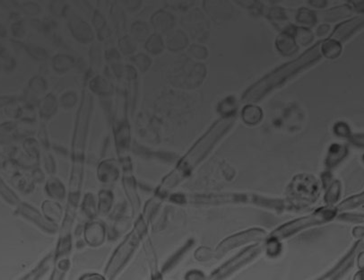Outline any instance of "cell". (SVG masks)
<instances>
[{
	"mask_svg": "<svg viewBox=\"0 0 364 280\" xmlns=\"http://www.w3.org/2000/svg\"><path fill=\"white\" fill-rule=\"evenodd\" d=\"M234 122L233 117L222 119L210 129L209 131L188 152V155L180 162L179 166L171 175L166 178L159 190V196H162L171 189L174 188L193 168L205 158L217 141L224 136Z\"/></svg>",
	"mask_w": 364,
	"mask_h": 280,
	"instance_id": "1",
	"label": "cell"
},
{
	"mask_svg": "<svg viewBox=\"0 0 364 280\" xmlns=\"http://www.w3.org/2000/svg\"><path fill=\"white\" fill-rule=\"evenodd\" d=\"M319 58L320 50L319 46L317 45L298 59L281 66L278 69L274 71L271 74L268 75L265 78L258 82L256 85H253V87L247 91L244 99L246 100V102H258V100L262 99L270 91L278 87L293 76L297 74L299 71L316 61Z\"/></svg>",
	"mask_w": 364,
	"mask_h": 280,
	"instance_id": "2",
	"label": "cell"
},
{
	"mask_svg": "<svg viewBox=\"0 0 364 280\" xmlns=\"http://www.w3.org/2000/svg\"><path fill=\"white\" fill-rule=\"evenodd\" d=\"M148 224L140 216L134 224L132 230L126 236L113 254L111 255L104 270V276L107 280H114L118 273L124 269L133 254L135 253L139 243L148 235Z\"/></svg>",
	"mask_w": 364,
	"mask_h": 280,
	"instance_id": "3",
	"label": "cell"
},
{
	"mask_svg": "<svg viewBox=\"0 0 364 280\" xmlns=\"http://www.w3.org/2000/svg\"><path fill=\"white\" fill-rule=\"evenodd\" d=\"M335 216V211L332 209H321L315 212L314 214L307 216L304 218H299L295 221L280 226L275 232L271 234V238L276 240L284 239L286 237L294 235L301 230L313 226V225L325 224L326 222L331 220Z\"/></svg>",
	"mask_w": 364,
	"mask_h": 280,
	"instance_id": "4",
	"label": "cell"
},
{
	"mask_svg": "<svg viewBox=\"0 0 364 280\" xmlns=\"http://www.w3.org/2000/svg\"><path fill=\"white\" fill-rule=\"evenodd\" d=\"M265 236V232L260 229H252V230H248L246 232H239L238 235L231 236L225 241H223L217 247L214 256L216 258H221L222 256L226 254L232 249L239 247L244 243L263 239Z\"/></svg>",
	"mask_w": 364,
	"mask_h": 280,
	"instance_id": "5",
	"label": "cell"
},
{
	"mask_svg": "<svg viewBox=\"0 0 364 280\" xmlns=\"http://www.w3.org/2000/svg\"><path fill=\"white\" fill-rule=\"evenodd\" d=\"M260 251H261V247L258 245H255L247 249L241 253H239L238 256H236L235 258L232 259L231 262H229L224 267H222L221 269H218L216 272H213L212 276H210V280H221L222 278H225V276L232 274L236 269H239V267L250 262L252 258H255Z\"/></svg>",
	"mask_w": 364,
	"mask_h": 280,
	"instance_id": "6",
	"label": "cell"
},
{
	"mask_svg": "<svg viewBox=\"0 0 364 280\" xmlns=\"http://www.w3.org/2000/svg\"><path fill=\"white\" fill-rule=\"evenodd\" d=\"M18 213L22 215V218H26L29 222H32L33 225H36L43 232L54 235L59 231V225H54L51 222H48L43 215L41 214L36 208L30 206L28 204L20 203L18 206Z\"/></svg>",
	"mask_w": 364,
	"mask_h": 280,
	"instance_id": "7",
	"label": "cell"
},
{
	"mask_svg": "<svg viewBox=\"0 0 364 280\" xmlns=\"http://www.w3.org/2000/svg\"><path fill=\"white\" fill-rule=\"evenodd\" d=\"M84 239L86 244L92 247L103 245L107 238V227L103 222L90 220L85 224L83 230Z\"/></svg>",
	"mask_w": 364,
	"mask_h": 280,
	"instance_id": "8",
	"label": "cell"
},
{
	"mask_svg": "<svg viewBox=\"0 0 364 280\" xmlns=\"http://www.w3.org/2000/svg\"><path fill=\"white\" fill-rule=\"evenodd\" d=\"M68 26L71 33L78 41L82 42H88L93 39V32L91 26H89L85 20L78 15H70L68 17Z\"/></svg>",
	"mask_w": 364,
	"mask_h": 280,
	"instance_id": "9",
	"label": "cell"
},
{
	"mask_svg": "<svg viewBox=\"0 0 364 280\" xmlns=\"http://www.w3.org/2000/svg\"><path fill=\"white\" fill-rule=\"evenodd\" d=\"M42 215L44 218L54 225H59L62 223L64 218V211L62 206L58 201L46 200L41 205Z\"/></svg>",
	"mask_w": 364,
	"mask_h": 280,
	"instance_id": "10",
	"label": "cell"
},
{
	"mask_svg": "<svg viewBox=\"0 0 364 280\" xmlns=\"http://www.w3.org/2000/svg\"><path fill=\"white\" fill-rule=\"evenodd\" d=\"M52 263H54V253H50L41 261L37 267L31 270L27 275L20 280H40L47 274Z\"/></svg>",
	"mask_w": 364,
	"mask_h": 280,
	"instance_id": "11",
	"label": "cell"
},
{
	"mask_svg": "<svg viewBox=\"0 0 364 280\" xmlns=\"http://www.w3.org/2000/svg\"><path fill=\"white\" fill-rule=\"evenodd\" d=\"M124 187H125L128 199L132 206L133 217H136L139 212L141 203H140L139 197L137 195L136 183H135L134 179L132 177H129V176L124 178Z\"/></svg>",
	"mask_w": 364,
	"mask_h": 280,
	"instance_id": "12",
	"label": "cell"
},
{
	"mask_svg": "<svg viewBox=\"0 0 364 280\" xmlns=\"http://www.w3.org/2000/svg\"><path fill=\"white\" fill-rule=\"evenodd\" d=\"M362 21L363 20L361 17H356V18H353L350 21L344 22L338 27H336V29L333 33V37L338 41L345 40L346 38L349 37L350 34L353 33L359 26L362 25Z\"/></svg>",
	"mask_w": 364,
	"mask_h": 280,
	"instance_id": "13",
	"label": "cell"
},
{
	"mask_svg": "<svg viewBox=\"0 0 364 280\" xmlns=\"http://www.w3.org/2000/svg\"><path fill=\"white\" fill-rule=\"evenodd\" d=\"M130 220L125 216L115 220L114 225L110 228H107V238L111 241H116L130 228Z\"/></svg>",
	"mask_w": 364,
	"mask_h": 280,
	"instance_id": "14",
	"label": "cell"
},
{
	"mask_svg": "<svg viewBox=\"0 0 364 280\" xmlns=\"http://www.w3.org/2000/svg\"><path fill=\"white\" fill-rule=\"evenodd\" d=\"M173 17L169 14L164 11L156 12L152 16L151 22L155 29L159 32H165L169 30V27L173 25Z\"/></svg>",
	"mask_w": 364,
	"mask_h": 280,
	"instance_id": "15",
	"label": "cell"
},
{
	"mask_svg": "<svg viewBox=\"0 0 364 280\" xmlns=\"http://www.w3.org/2000/svg\"><path fill=\"white\" fill-rule=\"evenodd\" d=\"M46 192L56 201H61L66 197V189L62 182L58 179H52L48 181L46 184Z\"/></svg>",
	"mask_w": 364,
	"mask_h": 280,
	"instance_id": "16",
	"label": "cell"
},
{
	"mask_svg": "<svg viewBox=\"0 0 364 280\" xmlns=\"http://www.w3.org/2000/svg\"><path fill=\"white\" fill-rule=\"evenodd\" d=\"M113 194L112 192L107 190H103L99 193V202L97 204L98 207V214L102 216H106L111 212L113 206Z\"/></svg>",
	"mask_w": 364,
	"mask_h": 280,
	"instance_id": "17",
	"label": "cell"
},
{
	"mask_svg": "<svg viewBox=\"0 0 364 280\" xmlns=\"http://www.w3.org/2000/svg\"><path fill=\"white\" fill-rule=\"evenodd\" d=\"M82 211L85 217L90 220H94L98 215V207L95 202L94 197L92 193L85 195V199L82 203Z\"/></svg>",
	"mask_w": 364,
	"mask_h": 280,
	"instance_id": "18",
	"label": "cell"
},
{
	"mask_svg": "<svg viewBox=\"0 0 364 280\" xmlns=\"http://www.w3.org/2000/svg\"><path fill=\"white\" fill-rule=\"evenodd\" d=\"M54 269L52 273L50 280H64L66 274L70 268L69 258L59 259L54 261Z\"/></svg>",
	"mask_w": 364,
	"mask_h": 280,
	"instance_id": "19",
	"label": "cell"
},
{
	"mask_svg": "<svg viewBox=\"0 0 364 280\" xmlns=\"http://www.w3.org/2000/svg\"><path fill=\"white\" fill-rule=\"evenodd\" d=\"M52 64H53L54 69L57 72L64 73L74 66V59H72V57H70V56L59 54L53 58Z\"/></svg>",
	"mask_w": 364,
	"mask_h": 280,
	"instance_id": "20",
	"label": "cell"
},
{
	"mask_svg": "<svg viewBox=\"0 0 364 280\" xmlns=\"http://www.w3.org/2000/svg\"><path fill=\"white\" fill-rule=\"evenodd\" d=\"M131 37L136 41H147L149 37V28L145 22L142 21L135 22L131 26Z\"/></svg>",
	"mask_w": 364,
	"mask_h": 280,
	"instance_id": "21",
	"label": "cell"
},
{
	"mask_svg": "<svg viewBox=\"0 0 364 280\" xmlns=\"http://www.w3.org/2000/svg\"><path fill=\"white\" fill-rule=\"evenodd\" d=\"M118 172L114 165L108 162L107 165H103L100 167V181L103 182H112L116 181L118 178Z\"/></svg>",
	"mask_w": 364,
	"mask_h": 280,
	"instance_id": "22",
	"label": "cell"
},
{
	"mask_svg": "<svg viewBox=\"0 0 364 280\" xmlns=\"http://www.w3.org/2000/svg\"><path fill=\"white\" fill-rule=\"evenodd\" d=\"M262 118V111L256 106H247L242 111V119L247 124L254 125L260 122Z\"/></svg>",
	"mask_w": 364,
	"mask_h": 280,
	"instance_id": "23",
	"label": "cell"
},
{
	"mask_svg": "<svg viewBox=\"0 0 364 280\" xmlns=\"http://www.w3.org/2000/svg\"><path fill=\"white\" fill-rule=\"evenodd\" d=\"M145 49L152 54H159L160 52H162L163 49L162 37L157 33L149 35V37L145 41Z\"/></svg>",
	"mask_w": 364,
	"mask_h": 280,
	"instance_id": "24",
	"label": "cell"
},
{
	"mask_svg": "<svg viewBox=\"0 0 364 280\" xmlns=\"http://www.w3.org/2000/svg\"><path fill=\"white\" fill-rule=\"evenodd\" d=\"M277 47L280 50V52H283V54H290L295 52L296 46L294 38L290 37V35H282L277 40Z\"/></svg>",
	"mask_w": 364,
	"mask_h": 280,
	"instance_id": "25",
	"label": "cell"
},
{
	"mask_svg": "<svg viewBox=\"0 0 364 280\" xmlns=\"http://www.w3.org/2000/svg\"><path fill=\"white\" fill-rule=\"evenodd\" d=\"M56 108H57V103L55 98L52 96H47L42 100L40 110L42 116L48 118L55 112Z\"/></svg>",
	"mask_w": 364,
	"mask_h": 280,
	"instance_id": "26",
	"label": "cell"
},
{
	"mask_svg": "<svg viewBox=\"0 0 364 280\" xmlns=\"http://www.w3.org/2000/svg\"><path fill=\"white\" fill-rule=\"evenodd\" d=\"M118 46H119L120 52L123 54H125V55L132 54V53L136 52V48H137L136 41L129 35H125L124 37H122L120 39Z\"/></svg>",
	"mask_w": 364,
	"mask_h": 280,
	"instance_id": "27",
	"label": "cell"
},
{
	"mask_svg": "<svg viewBox=\"0 0 364 280\" xmlns=\"http://www.w3.org/2000/svg\"><path fill=\"white\" fill-rule=\"evenodd\" d=\"M324 55L329 59H335L341 52V46L334 41H326L322 46Z\"/></svg>",
	"mask_w": 364,
	"mask_h": 280,
	"instance_id": "28",
	"label": "cell"
},
{
	"mask_svg": "<svg viewBox=\"0 0 364 280\" xmlns=\"http://www.w3.org/2000/svg\"><path fill=\"white\" fill-rule=\"evenodd\" d=\"M0 194L3 196V198H5L6 200L12 204V205H19L20 204L18 197L15 195V193L12 192L10 189L7 187V185L1 181V179H0Z\"/></svg>",
	"mask_w": 364,
	"mask_h": 280,
	"instance_id": "29",
	"label": "cell"
},
{
	"mask_svg": "<svg viewBox=\"0 0 364 280\" xmlns=\"http://www.w3.org/2000/svg\"><path fill=\"white\" fill-rule=\"evenodd\" d=\"M189 246H190V244H189V243H188V244H187L186 246H184V247L182 248V249H181V250H180V251H177L175 254L173 255V256H172V257H171V258H169V260L167 261V262H166L165 264H164V266H163V268H162V272H167L168 270H169V269H172V268H173V267H174V265H175V264H177V262H179V260H180V258H181V257H182V255L184 254L185 251L188 250V248H189Z\"/></svg>",
	"mask_w": 364,
	"mask_h": 280,
	"instance_id": "30",
	"label": "cell"
},
{
	"mask_svg": "<svg viewBox=\"0 0 364 280\" xmlns=\"http://www.w3.org/2000/svg\"><path fill=\"white\" fill-rule=\"evenodd\" d=\"M350 13H351V10L347 7L334 8L329 11L326 12V14H329V15H327V17H325V19L330 20V21L336 20V19L342 18L344 16L349 15Z\"/></svg>",
	"mask_w": 364,
	"mask_h": 280,
	"instance_id": "31",
	"label": "cell"
},
{
	"mask_svg": "<svg viewBox=\"0 0 364 280\" xmlns=\"http://www.w3.org/2000/svg\"><path fill=\"white\" fill-rule=\"evenodd\" d=\"M134 63L142 72H145L149 68V66L151 65V59H149V57L144 55L143 53H139L137 55L134 57Z\"/></svg>",
	"mask_w": 364,
	"mask_h": 280,
	"instance_id": "32",
	"label": "cell"
},
{
	"mask_svg": "<svg viewBox=\"0 0 364 280\" xmlns=\"http://www.w3.org/2000/svg\"><path fill=\"white\" fill-rule=\"evenodd\" d=\"M362 203H363V194L354 196L353 198H350V199L346 200L345 202L340 204L338 206V209H350V208H353L355 206H360V204H362Z\"/></svg>",
	"mask_w": 364,
	"mask_h": 280,
	"instance_id": "33",
	"label": "cell"
},
{
	"mask_svg": "<svg viewBox=\"0 0 364 280\" xmlns=\"http://www.w3.org/2000/svg\"><path fill=\"white\" fill-rule=\"evenodd\" d=\"M335 150L331 149L330 156L327 159L329 161V162H328L329 166H330V165L331 166L335 165L336 162H338V160L342 159L346 155V148H343V147H339V146L335 147Z\"/></svg>",
	"mask_w": 364,
	"mask_h": 280,
	"instance_id": "34",
	"label": "cell"
},
{
	"mask_svg": "<svg viewBox=\"0 0 364 280\" xmlns=\"http://www.w3.org/2000/svg\"><path fill=\"white\" fill-rule=\"evenodd\" d=\"M92 88L100 95L109 92V85L102 78H96L95 80L92 81Z\"/></svg>",
	"mask_w": 364,
	"mask_h": 280,
	"instance_id": "35",
	"label": "cell"
},
{
	"mask_svg": "<svg viewBox=\"0 0 364 280\" xmlns=\"http://www.w3.org/2000/svg\"><path fill=\"white\" fill-rule=\"evenodd\" d=\"M31 56H33L34 59H40V60H44L47 59V52H45L44 49L40 48V47H35V46H30L29 51H28Z\"/></svg>",
	"mask_w": 364,
	"mask_h": 280,
	"instance_id": "36",
	"label": "cell"
},
{
	"mask_svg": "<svg viewBox=\"0 0 364 280\" xmlns=\"http://www.w3.org/2000/svg\"><path fill=\"white\" fill-rule=\"evenodd\" d=\"M60 101L64 107H72L77 103V96L74 92H66L61 97Z\"/></svg>",
	"mask_w": 364,
	"mask_h": 280,
	"instance_id": "37",
	"label": "cell"
},
{
	"mask_svg": "<svg viewBox=\"0 0 364 280\" xmlns=\"http://www.w3.org/2000/svg\"><path fill=\"white\" fill-rule=\"evenodd\" d=\"M51 10H52V14L54 15H57V16L63 15L64 13H65V15H66V4L63 3V2H59V1H58V2H57V1L52 2V5H51Z\"/></svg>",
	"mask_w": 364,
	"mask_h": 280,
	"instance_id": "38",
	"label": "cell"
},
{
	"mask_svg": "<svg viewBox=\"0 0 364 280\" xmlns=\"http://www.w3.org/2000/svg\"><path fill=\"white\" fill-rule=\"evenodd\" d=\"M22 9L28 15H37L41 11L39 5L33 2H26L22 5Z\"/></svg>",
	"mask_w": 364,
	"mask_h": 280,
	"instance_id": "39",
	"label": "cell"
},
{
	"mask_svg": "<svg viewBox=\"0 0 364 280\" xmlns=\"http://www.w3.org/2000/svg\"><path fill=\"white\" fill-rule=\"evenodd\" d=\"M339 190H340V186H339V183L336 181L334 184L332 185L331 189H330V192L328 193V202L334 203L335 202V200L338 199V193Z\"/></svg>",
	"mask_w": 364,
	"mask_h": 280,
	"instance_id": "40",
	"label": "cell"
},
{
	"mask_svg": "<svg viewBox=\"0 0 364 280\" xmlns=\"http://www.w3.org/2000/svg\"><path fill=\"white\" fill-rule=\"evenodd\" d=\"M313 18H314V16H313L312 13L306 10V9L300 12V14L298 15V21L304 22V24H311Z\"/></svg>",
	"mask_w": 364,
	"mask_h": 280,
	"instance_id": "41",
	"label": "cell"
},
{
	"mask_svg": "<svg viewBox=\"0 0 364 280\" xmlns=\"http://www.w3.org/2000/svg\"><path fill=\"white\" fill-rule=\"evenodd\" d=\"M79 280H107L104 275L99 273H87L79 278Z\"/></svg>",
	"mask_w": 364,
	"mask_h": 280,
	"instance_id": "42",
	"label": "cell"
},
{
	"mask_svg": "<svg viewBox=\"0 0 364 280\" xmlns=\"http://www.w3.org/2000/svg\"><path fill=\"white\" fill-rule=\"evenodd\" d=\"M13 31H14V34L17 35V37H22L23 34H25V32H26L25 26H23L22 22L15 24V26H14Z\"/></svg>",
	"mask_w": 364,
	"mask_h": 280,
	"instance_id": "43",
	"label": "cell"
},
{
	"mask_svg": "<svg viewBox=\"0 0 364 280\" xmlns=\"http://www.w3.org/2000/svg\"><path fill=\"white\" fill-rule=\"evenodd\" d=\"M123 4L125 5L126 8H128L129 10H135L136 9L137 7L139 6L140 2H136V1H127V2H124Z\"/></svg>",
	"mask_w": 364,
	"mask_h": 280,
	"instance_id": "44",
	"label": "cell"
}]
</instances>
